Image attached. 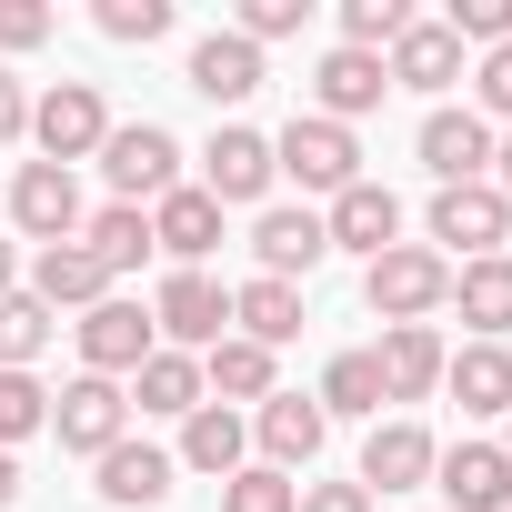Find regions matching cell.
<instances>
[{"mask_svg":"<svg viewBox=\"0 0 512 512\" xmlns=\"http://www.w3.org/2000/svg\"><path fill=\"white\" fill-rule=\"evenodd\" d=\"M362 302L382 312V332L392 322H432L452 302V262H442L432 241H392L382 262H362Z\"/></svg>","mask_w":512,"mask_h":512,"instance_id":"6da1fadb","label":"cell"},{"mask_svg":"<svg viewBox=\"0 0 512 512\" xmlns=\"http://www.w3.org/2000/svg\"><path fill=\"white\" fill-rule=\"evenodd\" d=\"M31 141H41V161H101V141H111V101H101V81H51L41 101H31Z\"/></svg>","mask_w":512,"mask_h":512,"instance_id":"7a4b0ae2","label":"cell"},{"mask_svg":"<svg viewBox=\"0 0 512 512\" xmlns=\"http://www.w3.org/2000/svg\"><path fill=\"white\" fill-rule=\"evenodd\" d=\"M101 181H111V201H161V191H181V141L161 131V121H111V141H101Z\"/></svg>","mask_w":512,"mask_h":512,"instance_id":"3957f363","label":"cell"},{"mask_svg":"<svg viewBox=\"0 0 512 512\" xmlns=\"http://www.w3.org/2000/svg\"><path fill=\"white\" fill-rule=\"evenodd\" d=\"M272 171H292L302 191H322V201H332V191H352V181H362V141H352L342 121H322V111H292V121H282V141H272Z\"/></svg>","mask_w":512,"mask_h":512,"instance_id":"277c9868","label":"cell"},{"mask_svg":"<svg viewBox=\"0 0 512 512\" xmlns=\"http://www.w3.org/2000/svg\"><path fill=\"white\" fill-rule=\"evenodd\" d=\"M151 332H161V352H211V342H231V292L211 282V272H171L161 292H151Z\"/></svg>","mask_w":512,"mask_h":512,"instance_id":"5b68a950","label":"cell"},{"mask_svg":"<svg viewBox=\"0 0 512 512\" xmlns=\"http://www.w3.org/2000/svg\"><path fill=\"white\" fill-rule=\"evenodd\" d=\"M51 432H61V452H111V442H131V392L121 382H101V372H81V382H61L51 392Z\"/></svg>","mask_w":512,"mask_h":512,"instance_id":"8992f818","label":"cell"},{"mask_svg":"<svg viewBox=\"0 0 512 512\" xmlns=\"http://www.w3.org/2000/svg\"><path fill=\"white\" fill-rule=\"evenodd\" d=\"M432 241H442V262L462 251V262H492V251L512 241V201L492 181H462V191H432Z\"/></svg>","mask_w":512,"mask_h":512,"instance_id":"52a82bcc","label":"cell"},{"mask_svg":"<svg viewBox=\"0 0 512 512\" xmlns=\"http://www.w3.org/2000/svg\"><path fill=\"white\" fill-rule=\"evenodd\" d=\"M422 171H432V191H462V181H492V121L462 101H442V111H422Z\"/></svg>","mask_w":512,"mask_h":512,"instance_id":"ba28073f","label":"cell"},{"mask_svg":"<svg viewBox=\"0 0 512 512\" xmlns=\"http://www.w3.org/2000/svg\"><path fill=\"white\" fill-rule=\"evenodd\" d=\"M151 352H161V332H151V312H141V302H121V292H111V302H91V312H81V372L131 382Z\"/></svg>","mask_w":512,"mask_h":512,"instance_id":"9c48e42d","label":"cell"},{"mask_svg":"<svg viewBox=\"0 0 512 512\" xmlns=\"http://www.w3.org/2000/svg\"><path fill=\"white\" fill-rule=\"evenodd\" d=\"M322 251H332V231H322L312 201H272L262 221H251V262H262V282H302Z\"/></svg>","mask_w":512,"mask_h":512,"instance_id":"30bf717a","label":"cell"},{"mask_svg":"<svg viewBox=\"0 0 512 512\" xmlns=\"http://www.w3.org/2000/svg\"><path fill=\"white\" fill-rule=\"evenodd\" d=\"M11 221L51 251V241H81L91 211H81V181H71L61 161H21V181H11Z\"/></svg>","mask_w":512,"mask_h":512,"instance_id":"8fae6325","label":"cell"},{"mask_svg":"<svg viewBox=\"0 0 512 512\" xmlns=\"http://www.w3.org/2000/svg\"><path fill=\"white\" fill-rule=\"evenodd\" d=\"M251 442H262V462H272V472H312V462H322V442H332V422H322V402H312V392H272L262 412H251Z\"/></svg>","mask_w":512,"mask_h":512,"instance_id":"7c38bea8","label":"cell"},{"mask_svg":"<svg viewBox=\"0 0 512 512\" xmlns=\"http://www.w3.org/2000/svg\"><path fill=\"white\" fill-rule=\"evenodd\" d=\"M432 492H442L452 512H512V452H502V442H452V452L432 462Z\"/></svg>","mask_w":512,"mask_h":512,"instance_id":"4fadbf2b","label":"cell"},{"mask_svg":"<svg viewBox=\"0 0 512 512\" xmlns=\"http://www.w3.org/2000/svg\"><path fill=\"white\" fill-rule=\"evenodd\" d=\"M272 181H282V171H272V141H262V131H241V121L211 131V151H201V191H211L221 211H231V201H262Z\"/></svg>","mask_w":512,"mask_h":512,"instance_id":"5bb4252c","label":"cell"},{"mask_svg":"<svg viewBox=\"0 0 512 512\" xmlns=\"http://www.w3.org/2000/svg\"><path fill=\"white\" fill-rule=\"evenodd\" d=\"M151 251H171L181 272H201L211 251H221V201H211L201 181H181V191H161V201H151Z\"/></svg>","mask_w":512,"mask_h":512,"instance_id":"9a60e30c","label":"cell"},{"mask_svg":"<svg viewBox=\"0 0 512 512\" xmlns=\"http://www.w3.org/2000/svg\"><path fill=\"white\" fill-rule=\"evenodd\" d=\"M322 231H332V251H362V262H382V251L402 241V201H392L382 181H352V191L322 201Z\"/></svg>","mask_w":512,"mask_h":512,"instance_id":"2e32d148","label":"cell"},{"mask_svg":"<svg viewBox=\"0 0 512 512\" xmlns=\"http://www.w3.org/2000/svg\"><path fill=\"white\" fill-rule=\"evenodd\" d=\"M91 472H101L91 492H101L111 512H161V502H171V472H181V462H171L161 442H111V452H101Z\"/></svg>","mask_w":512,"mask_h":512,"instance_id":"e0dca14e","label":"cell"},{"mask_svg":"<svg viewBox=\"0 0 512 512\" xmlns=\"http://www.w3.org/2000/svg\"><path fill=\"white\" fill-rule=\"evenodd\" d=\"M382 91H392V71H382L372 51H342V41H332V51H322V71H312V111H322V121H342V131H352L362 111H382Z\"/></svg>","mask_w":512,"mask_h":512,"instance_id":"ac0fdd59","label":"cell"},{"mask_svg":"<svg viewBox=\"0 0 512 512\" xmlns=\"http://www.w3.org/2000/svg\"><path fill=\"white\" fill-rule=\"evenodd\" d=\"M432 462H442V442H432L422 422H372V442H362V492H422Z\"/></svg>","mask_w":512,"mask_h":512,"instance_id":"d6986e66","label":"cell"},{"mask_svg":"<svg viewBox=\"0 0 512 512\" xmlns=\"http://www.w3.org/2000/svg\"><path fill=\"white\" fill-rule=\"evenodd\" d=\"M442 392L462 402V422H502L512 412V342H462L442 362Z\"/></svg>","mask_w":512,"mask_h":512,"instance_id":"ffe728a7","label":"cell"},{"mask_svg":"<svg viewBox=\"0 0 512 512\" xmlns=\"http://www.w3.org/2000/svg\"><path fill=\"white\" fill-rule=\"evenodd\" d=\"M372 362H382V392H392V402H432L452 352H442V332H432V322H392Z\"/></svg>","mask_w":512,"mask_h":512,"instance_id":"44dd1931","label":"cell"},{"mask_svg":"<svg viewBox=\"0 0 512 512\" xmlns=\"http://www.w3.org/2000/svg\"><path fill=\"white\" fill-rule=\"evenodd\" d=\"M442 312H462L472 342H502L512 332V251H492V262H452V302Z\"/></svg>","mask_w":512,"mask_h":512,"instance_id":"7402d4cb","label":"cell"},{"mask_svg":"<svg viewBox=\"0 0 512 512\" xmlns=\"http://www.w3.org/2000/svg\"><path fill=\"white\" fill-rule=\"evenodd\" d=\"M272 372H282V362H272V352H262V342H241V332H231V342H211V352H201V392H211V402H231V412H241V402H251V412H262V402H272V392H282V382H272Z\"/></svg>","mask_w":512,"mask_h":512,"instance_id":"603a6c76","label":"cell"},{"mask_svg":"<svg viewBox=\"0 0 512 512\" xmlns=\"http://www.w3.org/2000/svg\"><path fill=\"white\" fill-rule=\"evenodd\" d=\"M31 302L41 312H91V302H111V272L91 262L81 241H51L41 262H31Z\"/></svg>","mask_w":512,"mask_h":512,"instance_id":"cb8c5ba5","label":"cell"},{"mask_svg":"<svg viewBox=\"0 0 512 512\" xmlns=\"http://www.w3.org/2000/svg\"><path fill=\"white\" fill-rule=\"evenodd\" d=\"M191 91H201L211 111L251 101V91H262V51H251L241 31H211V41H191Z\"/></svg>","mask_w":512,"mask_h":512,"instance_id":"d4e9b609","label":"cell"},{"mask_svg":"<svg viewBox=\"0 0 512 512\" xmlns=\"http://www.w3.org/2000/svg\"><path fill=\"white\" fill-rule=\"evenodd\" d=\"M382 71H392V91H452V81H462V41H452L442 21H412V31L382 51Z\"/></svg>","mask_w":512,"mask_h":512,"instance_id":"484cf974","label":"cell"},{"mask_svg":"<svg viewBox=\"0 0 512 512\" xmlns=\"http://www.w3.org/2000/svg\"><path fill=\"white\" fill-rule=\"evenodd\" d=\"M241 452H251V422H241L231 402H201V412L181 422V452H171V462H181V472H211V482H231V472H241Z\"/></svg>","mask_w":512,"mask_h":512,"instance_id":"4316f807","label":"cell"},{"mask_svg":"<svg viewBox=\"0 0 512 512\" xmlns=\"http://www.w3.org/2000/svg\"><path fill=\"white\" fill-rule=\"evenodd\" d=\"M231 332L262 342V352H282V342L302 332V282H262V272H251V282L231 292Z\"/></svg>","mask_w":512,"mask_h":512,"instance_id":"83f0119b","label":"cell"},{"mask_svg":"<svg viewBox=\"0 0 512 512\" xmlns=\"http://www.w3.org/2000/svg\"><path fill=\"white\" fill-rule=\"evenodd\" d=\"M131 402H141V412H161V422H191L211 392H201V362H191V352H151V362L131 372Z\"/></svg>","mask_w":512,"mask_h":512,"instance_id":"f1b7e54d","label":"cell"},{"mask_svg":"<svg viewBox=\"0 0 512 512\" xmlns=\"http://www.w3.org/2000/svg\"><path fill=\"white\" fill-rule=\"evenodd\" d=\"M312 402H322V422H382L392 392H382V362L372 352H332V372H322Z\"/></svg>","mask_w":512,"mask_h":512,"instance_id":"f546056e","label":"cell"},{"mask_svg":"<svg viewBox=\"0 0 512 512\" xmlns=\"http://www.w3.org/2000/svg\"><path fill=\"white\" fill-rule=\"evenodd\" d=\"M81 251H91L111 282H121V272H141V262H151V211H131V201L91 211V221H81Z\"/></svg>","mask_w":512,"mask_h":512,"instance_id":"4dcf8cb0","label":"cell"},{"mask_svg":"<svg viewBox=\"0 0 512 512\" xmlns=\"http://www.w3.org/2000/svg\"><path fill=\"white\" fill-rule=\"evenodd\" d=\"M51 332H61V322H51V312H41L31 292H0V372H31Z\"/></svg>","mask_w":512,"mask_h":512,"instance_id":"1f68e13d","label":"cell"},{"mask_svg":"<svg viewBox=\"0 0 512 512\" xmlns=\"http://www.w3.org/2000/svg\"><path fill=\"white\" fill-rule=\"evenodd\" d=\"M402 31H412V0H342V51H372L382 61Z\"/></svg>","mask_w":512,"mask_h":512,"instance_id":"d6a6232c","label":"cell"},{"mask_svg":"<svg viewBox=\"0 0 512 512\" xmlns=\"http://www.w3.org/2000/svg\"><path fill=\"white\" fill-rule=\"evenodd\" d=\"M221 512H302V482L272 472V462H241V472L221 482Z\"/></svg>","mask_w":512,"mask_h":512,"instance_id":"836d02e7","label":"cell"},{"mask_svg":"<svg viewBox=\"0 0 512 512\" xmlns=\"http://www.w3.org/2000/svg\"><path fill=\"white\" fill-rule=\"evenodd\" d=\"M31 432H51V392H41L31 372H0V452L31 442Z\"/></svg>","mask_w":512,"mask_h":512,"instance_id":"e575fe53","label":"cell"},{"mask_svg":"<svg viewBox=\"0 0 512 512\" xmlns=\"http://www.w3.org/2000/svg\"><path fill=\"white\" fill-rule=\"evenodd\" d=\"M91 21H101V41H131V51H141V41L171 31V0H101Z\"/></svg>","mask_w":512,"mask_h":512,"instance_id":"d590c367","label":"cell"},{"mask_svg":"<svg viewBox=\"0 0 512 512\" xmlns=\"http://www.w3.org/2000/svg\"><path fill=\"white\" fill-rule=\"evenodd\" d=\"M442 31H452V41L502 51V41H512V0H452V11H442Z\"/></svg>","mask_w":512,"mask_h":512,"instance_id":"8d00e7d4","label":"cell"},{"mask_svg":"<svg viewBox=\"0 0 512 512\" xmlns=\"http://www.w3.org/2000/svg\"><path fill=\"white\" fill-rule=\"evenodd\" d=\"M302 11H312V0H241V21H231V31L262 51V41H292V31H302Z\"/></svg>","mask_w":512,"mask_h":512,"instance_id":"74e56055","label":"cell"},{"mask_svg":"<svg viewBox=\"0 0 512 512\" xmlns=\"http://www.w3.org/2000/svg\"><path fill=\"white\" fill-rule=\"evenodd\" d=\"M472 111H482V121H512V41L482 51V71H472Z\"/></svg>","mask_w":512,"mask_h":512,"instance_id":"f35d334b","label":"cell"},{"mask_svg":"<svg viewBox=\"0 0 512 512\" xmlns=\"http://www.w3.org/2000/svg\"><path fill=\"white\" fill-rule=\"evenodd\" d=\"M51 31H61V21L41 11V0H0V51H41Z\"/></svg>","mask_w":512,"mask_h":512,"instance_id":"ab89813d","label":"cell"},{"mask_svg":"<svg viewBox=\"0 0 512 512\" xmlns=\"http://www.w3.org/2000/svg\"><path fill=\"white\" fill-rule=\"evenodd\" d=\"M0 141H31V91H21L11 61H0Z\"/></svg>","mask_w":512,"mask_h":512,"instance_id":"60d3db41","label":"cell"},{"mask_svg":"<svg viewBox=\"0 0 512 512\" xmlns=\"http://www.w3.org/2000/svg\"><path fill=\"white\" fill-rule=\"evenodd\" d=\"M302 512H372L362 482H302Z\"/></svg>","mask_w":512,"mask_h":512,"instance_id":"b9f144b4","label":"cell"},{"mask_svg":"<svg viewBox=\"0 0 512 512\" xmlns=\"http://www.w3.org/2000/svg\"><path fill=\"white\" fill-rule=\"evenodd\" d=\"M492 191H502V201H512V131H502V141H492Z\"/></svg>","mask_w":512,"mask_h":512,"instance_id":"7bdbcfd3","label":"cell"},{"mask_svg":"<svg viewBox=\"0 0 512 512\" xmlns=\"http://www.w3.org/2000/svg\"><path fill=\"white\" fill-rule=\"evenodd\" d=\"M11 502H21V462H11V452H0V512H11Z\"/></svg>","mask_w":512,"mask_h":512,"instance_id":"ee69618b","label":"cell"},{"mask_svg":"<svg viewBox=\"0 0 512 512\" xmlns=\"http://www.w3.org/2000/svg\"><path fill=\"white\" fill-rule=\"evenodd\" d=\"M0 292H21V282H11V241H0Z\"/></svg>","mask_w":512,"mask_h":512,"instance_id":"f6af8a7d","label":"cell"},{"mask_svg":"<svg viewBox=\"0 0 512 512\" xmlns=\"http://www.w3.org/2000/svg\"><path fill=\"white\" fill-rule=\"evenodd\" d=\"M502 452H512V412H502Z\"/></svg>","mask_w":512,"mask_h":512,"instance_id":"bcb514c9","label":"cell"}]
</instances>
